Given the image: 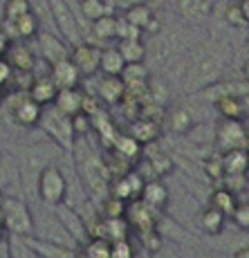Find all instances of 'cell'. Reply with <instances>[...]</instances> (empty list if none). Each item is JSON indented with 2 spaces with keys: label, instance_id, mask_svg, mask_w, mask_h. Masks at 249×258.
I'll use <instances>...</instances> for the list:
<instances>
[{
  "label": "cell",
  "instance_id": "6da1fadb",
  "mask_svg": "<svg viewBox=\"0 0 249 258\" xmlns=\"http://www.w3.org/2000/svg\"><path fill=\"white\" fill-rule=\"evenodd\" d=\"M227 58L229 45L220 38H211V41L202 43L200 47H196V52L186 61V70H184L186 92H198L216 86V81L227 68Z\"/></svg>",
  "mask_w": 249,
  "mask_h": 258
},
{
  "label": "cell",
  "instance_id": "7a4b0ae2",
  "mask_svg": "<svg viewBox=\"0 0 249 258\" xmlns=\"http://www.w3.org/2000/svg\"><path fill=\"white\" fill-rule=\"evenodd\" d=\"M72 153H74V168H77L79 182H81L86 196L101 205L110 196V182H112L103 157L99 153H94L86 140H77Z\"/></svg>",
  "mask_w": 249,
  "mask_h": 258
},
{
  "label": "cell",
  "instance_id": "3957f363",
  "mask_svg": "<svg viewBox=\"0 0 249 258\" xmlns=\"http://www.w3.org/2000/svg\"><path fill=\"white\" fill-rule=\"evenodd\" d=\"M16 164H18V177H21V188H23L25 200L27 202L38 200L36 198L38 175L43 173V168L54 164V162H49L43 146H27V148H21V153L16 157Z\"/></svg>",
  "mask_w": 249,
  "mask_h": 258
},
{
  "label": "cell",
  "instance_id": "277c9868",
  "mask_svg": "<svg viewBox=\"0 0 249 258\" xmlns=\"http://www.w3.org/2000/svg\"><path fill=\"white\" fill-rule=\"evenodd\" d=\"M0 218L7 236L29 238L34 234L32 205L23 196H0Z\"/></svg>",
  "mask_w": 249,
  "mask_h": 258
},
{
  "label": "cell",
  "instance_id": "5b68a950",
  "mask_svg": "<svg viewBox=\"0 0 249 258\" xmlns=\"http://www.w3.org/2000/svg\"><path fill=\"white\" fill-rule=\"evenodd\" d=\"M49 14H52V21L56 25V32L61 34V38L68 45H81L86 43L83 38V16L81 12L74 9V0H47Z\"/></svg>",
  "mask_w": 249,
  "mask_h": 258
},
{
  "label": "cell",
  "instance_id": "8992f818",
  "mask_svg": "<svg viewBox=\"0 0 249 258\" xmlns=\"http://www.w3.org/2000/svg\"><path fill=\"white\" fill-rule=\"evenodd\" d=\"M38 126H41V131L45 133L61 151L72 153L74 144H77V135H74V128H72V117L63 115V112L56 110L54 106H45Z\"/></svg>",
  "mask_w": 249,
  "mask_h": 258
},
{
  "label": "cell",
  "instance_id": "52a82bcc",
  "mask_svg": "<svg viewBox=\"0 0 249 258\" xmlns=\"http://www.w3.org/2000/svg\"><path fill=\"white\" fill-rule=\"evenodd\" d=\"M36 198H38V202L45 207H58L66 202L68 177H66V171L58 164H49L43 168V173L38 175Z\"/></svg>",
  "mask_w": 249,
  "mask_h": 258
},
{
  "label": "cell",
  "instance_id": "ba28073f",
  "mask_svg": "<svg viewBox=\"0 0 249 258\" xmlns=\"http://www.w3.org/2000/svg\"><path fill=\"white\" fill-rule=\"evenodd\" d=\"M247 128L240 119H220L216 123V144L222 151H233V148H245L247 144Z\"/></svg>",
  "mask_w": 249,
  "mask_h": 258
},
{
  "label": "cell",
  "instance_id": "9c48e42d",
  "mask_svg": "<svg viewBox=\"0 0 249 258\" xmlns=\"http://www.w3.org/2000/svg\"><path fill=\"white\" fill-rule=\"evenodd\" d=\"M36 38H38V52H41L43 61H45L49 68L61 63V61H68L70 54H72V49H70L68 43L54 32L41 29V32L36 34Z\"/></svg>",
  "mask_w": 249,
  "mask_h": 258
},
{
  "label": "cell",
  "instance_id": "30bf717a",
  "mask_svg": "<svg viewBox=\"0 0 249 258\" xmlns=\"http://www.w3.org/2000/svg\"><path fill=\"white\" fill-rule=\"evenodd\" d=\"M101 49L99 45H92V43H81V45L72 47V54H70V61L77 66V70L81 72V77H92V74L99 72V63H101Z\"/></svg>",
  "mask_w": 249,
  "mask_h": 258
},
{
  "label": "cell",
  "instance_id": "8fae6325",
  "mask_svg": "<svg viewBox=\"0 0 249 258\" xmlns=\"http://www.w3.org/2000/svg\"><path fill=\"white\" fill-rule=\"evenodd\" d=\"M9 112H12V119L18 123V126H25V128H32V126H38L41 121V115H43V108L38 106L36 101L29 99V94L25 92L18 97L16 103L9 106Z\"/></svg>",
  "mask_w": 249,
  "mask_h": 258
},
{
  "label": "cell",
  "instance_id": "7c38bea8",
  "mask_svg": "<svg viewBox=\"0 0 249 258\" xmlns=\"http://www.w3.org/2000/svg\"><path fill=\"white\" fill-rule=\"evenodd\" d=\"M49 79L54 81L56 90H72V88H79L83 77H81V72L77 70V66L68 58V61H61L49 68Z\"/></svg>",
  "mask_w": 249,
  "mask_h": 258
},
{
  "label": "cell",
  "instance_id": "4fadbf2b",
  "mask_svg": "<svg viewBox=\"0 0 249 258\" xmlns=\"http://www.w3.org/2000/svg\"><path fill=\"white\" fill-rule=\"evenodd\" d=\"M216 0H177V12L184 21L202 23L213 14Z\"/></svg>",
  "mask_w": 249,
  "mask_h": 258
},
{
  "label": "cell",
  "instance_id": "5bb4252c",
  "mask_svg": "<svg viewBox=\"0 0 249 258\" xmlns=\"http://www.w3.org/2000/svg\"><path fill=\"white\" fill-rule=\"evenodd\" d=\"M151 54L153 63H168L177 54V38L173 34H159L153 38L151 45H146V56Z\"/></svg>",
  "mask_w": 249,
  "mask_h": 258
},
{
  "label": "cell",
  "instance_id": "9a60e30c",
  "mask_svg": "<svg viewBox=\"0 0 249 258\" xmlns=\"http://www.w3.org/2000/svg\"><path fill=\"white\" fill-rule=\"evenodd\" d=\"M56 86H54V81L49 79V74H43V77H34L32 86H29V99L32 101H36L41 108L45 106H52L54 99H56Z\"/></svg>",
  "mask_w": 249,
  "mask_h": 258
},
{
  "label": "cell",
  "instance_id": "2e32d148",
  "mask_svg": "<svg viewBox=\"0 0 249 258\" xmlns=\"http://www.w3.org/2000/svg\"><path fill=\"white\" fill-rule=\"evenodd\" d=\"M83 99H86V94H83L81 88H72V90H58L56 92V99H54L52 106L56 108V110H61L63 115L74 117V115H79V112L83 110Z\"/></svg>",
  "mask_w": 249,
  "mask_h": 258
},
{
  "label": "cell",
  "instance_id": "e0dca14e",
  "mask_svg": "<svg viewBox=\"0 0 249 258\" xmlns=\"http://www.w3.org/2000/svg\"><path fill=\"white\" fill-rule=\"evenodd\" d=\"M14 186L21 188V177H18L16 157L5 155V153H3V157H0V196H12V188ZM21 191H23V188H21Z\"/></svg>",
  "mask_w": 249,
  "mask_h": 258
},
{
  "label": "cell",
  "instance_id": "ac0fdd59",
  "mask_svg": "<svg viewBox=\"0 0 249 258\" xmlns=\"http://www.w3.org/2000/svg\"><path fill=\"white\" fill-rule=\"evenodd\" d=\"M139 200H142L151 211H159V209H164L168 202V188L162 180H148Z\"/></svg>",
  "mask_w": 249,
  "mask_h": 258
},
{
  "label": "cell",
  "instance_id": "d6986e66",
  "mask_svg": "<svg viewBox=\"0 0 249 258\" xmlns=\"http://www.w3.org/2000/svg\"><path fill=\"white\" fill-rule=\"evenodd\" d=\"M97 94L103 103H121L126 83L121 81V77H101L97 83Z\"/></svg>",
  "mask_w": 249,
  "mask_h": 258
},
{
  "label": "cell",
  "instance_id": "ffe728a7",
  "mask_svg": "<svg viewBox=\"0 0 249 258\" xmlns=\"http://www.w3.org/2000/svg\"><path fill=\"white\" fill-rule=\"evenodd\" d=\"M222 155V168H225V177H236L245 175L249 168V153L245 148H233V151H225Z\"/></svg>",
  "mask_w": 249,
  "mask_h": 258
},
{
  "label": "cell",
  "instance_id": "44dd1931",
  "mask_svg": "<svg viewBox=\"0 0 249 258\" xmlns=\"http://www.w3.org/2000/svg\"><path fill=\"white\" fill-rule=\"evenodd\" d=\"M5 61L9 63L12 70L29 74L34 68V52L27 45H23V43H14V45L7 47V58H5Z\"/></svg>",
  "mask_w": 249,
  "mask_h": 258
},
{
  "label": "cell",
  "instance_id": "7402d4cb",
  "mask_svg": "<svg viewBox=\"0 0 249 258\" xmlns=\"http://www.w3.org/2000/svg\"><path fill=\"white\" fill-rule=\"evenodd\" d=\"M29 245L34 247L41 258H81L79 256L77 247H66V245H54V242H45V240H36V238L29 236L27 238Z\"/></svg>",
  "mask_w": 249,
  "mask_h": 258
},
{
  "label": "cell",
  "instance_id": "603a6c76",
  "mask_svg": "<svg viewBox=\"0 0 249 258\" xmlns=\"http://www.w3.org/2000/svg\"><path fill=\"white\" fill-rule=\"evenodd\" d=\"M242 94H220L216 97V110L220 119H240L245 115V103H242Z\"/></svg>",
  "mask_w": 249,
  "mask_h": 258
},
{
  "label": "cell",
  "instance_id": "cb8c5ba5",
  "mask_svg": "<svg viewBox=\"0 0 249 258\" xmlns=\"http://www.w3.org/2000/svg\"><path fill=\"white\" fill-rule=\"evenodd\" d=\"M123 70H126V61H123L121 52L117 47H103L99 72H103V77H121Z\"/></svg>",
  "mask_w": 249,
  "mask_h": 258
},
{
  "label": "cell",
  "instance_id": "d4e9b609",
  "mask_svg": "<svg viewBox=\"0 0 249 258\" xmlns=\"http://www.w3.org/2000/svg\"><path fill=\"white\" fill-rule=\"evenodd\" d=\"M79 12L90 23L103 16H114V7L110 0H79Z\"/></svg>",
  "mask_w": 249,
  "mask_h": 258
},
{
  "label": "cell",
  "instance_id": "484cf974",
  "mask_svg": "<svg viewBox=\"0 0 249 258\" xmlns=\"http://www.w3.org/2000/svg\"><path fill=\"white\" fill-rule=\"evenodd\" d=\"M159 133H162V123L146 121V119H135V123L131 126V137L139 144V146H142V144L155 142L159 137Z\"/></svg>",
  "mask_w": 249,
  "mask_h": 258
},
{
  "label": "cell",
  "instance_id": "4316f807",
  "mask_svg": "<svg viewBox=\"0 0 249 258\" xmlns=\"http://www.w3.org/2000/svg\"><path fill=\"white\" fill-rule=\"evenodd\" d=\"M168 128H171L175 135H189V133L196 128V119L186 110V108H173L166 117Z\"/></svg>",
  "mask_w": 249,
  "mask_h": 258
},
{
  "label": "cell",
  "instance_id": "83f0119b",
  "mask_svg": "<svg viewBox=\"0 0 249 258\" xmlns=\"http://www.w3.org/2000/svg\"><path fill=\"white\" fill-rule=\"evenodd\" d=\"M238 200L236 196H233L231 191H227L225 186L222 188H216V191L211 193V198H209V207H213L216 211H220L225 218H231L233 209H236Z\"/></svg>",
  "mask_w": 249,
  "mask_h": 258
},
{
  "label": "cell",
  "instance_id": "f1b7e54d",
  "mask_svg": "<svg viewBox=\"0 0 249 258\" xmlns=\"http://www.w3.org/2000/svg\"><path fill=\"white\" fill-rule=\"evenodd\" d=\"M225 220L227 218L222 216L220 211H216L213 207H207L202 213H200V218H198V222H200V229L204 231V234H209V236H218L222 229H225Z\"/></svg>",
  "mask_w": 249,
  "mask_h": 258
},
{
  "label": "cell",
  "instance_id": "f546056e",
  "mask_svg": "<svg viewBox=\"0 0 249 258\" xmlns=\"http://www.w3.org/2000/svg\"><path fill=\"white\" fill-rule=\"evenodd\" d=\"M123 18L133 27H137L139 32H146L151 27V23L155 21V14H153V9L148 5H137V7H131L128 12H123Z\"/></svg>",
  "mask_w": 249,
  "mask_h": 258
},
{
  "label": "cell",
  "instance_id": "4dcf8cb0",
  "mask_svg": "<svg viewBox=\"0 0 249 258\" xmlns=\"http://www.w3.org/2000/svg\"><path fill=\"white\" fill-rule=\"evenodd\" d=\"M5 247H7V258H41L29 245L27 238L21 236H7L5 238Z\"/></svg>",
  "mask_w": 249,
  "mask_h": 258
},
{
  "label": "cell",
  "instance_id": "1f68e13d",
  "mask_svg": "<svg viewBox=\"0 0 249 258\" xmlns=\"http://www.w3.org/2000/svg\"><path fill=\"white\" fill-rule=\"evenodd\" d=\"M117 49L121 52L126 66H137V63H144V58H146V43L144 41H123L117 45Z\"/></svg>",
  "mask_w": 249,
  "mask_h": 258
},
{
  "label": "cell",
  "instance_id": "d6a6232c",
  "mask_svg": "<svg viewBox=\"0 0 249 258\" xmlns=\"http://www.w3.org/2000/svg\"><path fill=\"white\" fill-rule=\"evenodd\" d=\"M79 256L81 258H110V242L106 238H88L79 247Z\"/></svg>",
  "mask_w": 249,
  "mask_h": 258
},
{
  "label": "cell",
  "instance_id": "836d02e7",
  "mask_svg": "<svg viewBox=\"0 0 249 258\" xmlns=\"http://www.w3.org/2000/svg\"><path fill=\"white\" fill-rule=\"evenodd\" d=\"M7 27H14V32H16V36L18 38H34L41 29H38V18H36V14H25L23 18H18L16 23H5Z\"/></svg>",
  "mask_w": 249,
  "mask_h": 258
},
{
  "label": "cell",
  "instance_id": "e575fe53",
  "mask_svg": "<svg viewBox=\"0 0 249 258\" xmlns=\"http://www.w3.org/2000/svg\"><path fill=\"white\" fill-rule=\"evenodd\" d=\"M148 166H151L155 180H162V177L171 175V173L175 171V162H173V157H168L166 153H155V155H151L148 157Z\"/></svg>",
  "mask_w": 249,
  "mask_h": 258
},
{
  "label": "cell",
  "instance_id": "d590c367",
  "mask_svg": "<svg viewBox=\"0 0 249 258\" xmlns=\"http://www.w3.org/2000/svg\"><path fill=\"white\" fill-rule=\"evenodd\" d=\"M25 14H32V3L29 0H7L3 7L5 23H16Z\"/></svg>",
  "mask_w": 249,
  "mask_h": 258
},
{
  "label": "cell",
  "instance_id": "8d00e7d4",
  "mask_svg": "<svg viewBox=\"0 0 249 258\" xmlns=\"http://www.w3.org/2000/svg\"><path fill=\"white\" fill-rule=\"evenodd\" d=\"M148 70L144 68V63L137 66H126V70L121 72V81L126 83V88H135V86H146L148 83Z\"/></svg>",
  "mask_w": 249,
  "mask_h": 258
},
{
  "label": "cell",
  "instance_id": "74e56055",
  "mask_svg": "<svg viewBox=\"0 0 249 258\" xmlns=\"http://www.w3.org/2000/svg\"><path fill=\"white\" fill-rule=\"evenodd\" d=\"M92 34L99 41H114L117 34V16H103L92 23Z\"/></svg>",
  "mask_w": 249,
  "mask_h": 258
},
{
  "label": "cell",
  "instance_id": "f35d334b",
  "mask_svg": "<svg viewBox=\"0 0 249 258\" xmlns=\"http://www.w3.org/2000/svg\"><path fill=\"white\" fill-rule=\"evenodd\" d=\"M110 151H114L117 155H121V157H126V160H131V157H135L139 155V144L133 140L131 135H117L114 137V142H112V146H110Z\"/></svg>",
  "mask_w": 249,
  "mask_h": 258
},
{
  "label": "cell",
  "instance_id": "ab89813d",
  "mask_svg": "<svg viewBox=\"0 0 249 258\" xmlns=\"http://www.w3.org/2000/svg\"><path fill=\"white\" fill-rule=\"evenodd\" d=\"M126 202L117 200V198L108 196L101 202V218L103 220H117V218H126Z\"/></svg>",
  "mask_w": 249,
  "mask_h": 258
},
{
  "label": "cell",
  "instance_id": "60d3db41",
  "mask_svg": "<svg viewBox=\"0 0 249 258\" xmlns=\"http://www.w3.org/2000/svg\"><path fill=\"white\" fill-rule=\"evenodd\" d=\"M144 32H139L137 27H133L131 23L126 21L123 16H117V34H114V38H117L119 43L123 41H142Z\"/></svg>",
  "mask_w": 249,
  "mask_h": 258
},
{
  "label": "cell",
  "instance_id": "b9f144b4",
  "mask_svg": "<svg viewBox=\"0 0 249 258\" xmlns=\"http://www.w3.org/2000/svg\"><path fill=\"white\" fill-rule=\"evenodd\" d=\"M225 21L231 25V27H247V21H245V16H242V9H240V3H233V0H227V5H225Z\"/></svg>",
  "mask_w": 249,
  "mask_h": 258
},
{
  "label": "cell",
  "instance_id": "7bdbcfd3",
  "mask_svg": "<svg viewBox=\"0 0 249 258\" xmlns=\"http://www.w3.org/2000/svg\"><path fill=\"white\" fill-rule=\"evenodd\" d=\"M204 175H209L211 180H222L225 177V168H222V155H209L202 162Z\"/></svg>",
  "mask_w": 249,
  "mask_h": 258
},
{
  "label": "cell",
  "instance_id": "ee69618b",
  "mask_svg": "<svg viewBox=\"0 0 249 258\" xmlns=\"http://www.w3.org/2000/svg\"><path fill=\"white\" fill-rule=\"evenodd\" d=\"M72 128L77 140H86L88 133L92 131V117H88L86 112H79V115L72 117Z\"/></svg>",
  "mask_w": 249,
  "mask_h": 258
},
{
  "label": "cell",
  "instance_id": "f6af8a7d",
  "mask_svg": "<svg viewBox=\"0 0 249 258\" xmlns=\"http://www.w3.org/2000/svg\"><path fill=\"white\" fill-rule=\"evenodd\" d=\"M231 220H233V225H236L238 229L249 231V200L238 202L236 209H233V213H231Z\"/></svg>",
  "mask_w": 249,
  "mask_h": 258
},
{
  "label": "cell",
  "instance_id": "bcb514c9",
  "mask_svg": "<svg viewBox=\"0 0 249 258\" xmlns=\"http://www.w3.org/2000/svg\"><path fill=\"white\" fill-rule=\"evenodd\" d=\"M110 258H135V247L126 240L110 242Z\"/></svg>",
  "mask_w": 249,
  "mask_h": 258
},
{
  "label": "cell",
  "instance_id": "7dc6e473",
  "mask_svg": "<svg viewBox=\"0 0 249 258\" xmlns=\"http://www.w3.org/2000/svg\"><path fill=\"white\" fill-rule=\"evenodd\" d=\"M151 258H180V251L171 242H162L155 251H151Z\"/></svg>",
  "mask_w": 249,
  "mask_h": 258
},
{
  "label": "cell",
  "instance_id": "c3c4849f",
  "mask_svg": "<svg viewBox=\"0 0 249 258\" xmlns=\"http://www.w3.org/2000/svg\"><path fill=\"white\" fill-rule=\"evenodd\" d=\"M114 9H123L128 12L131 7H137V5H148V0H110Z\"/></svg>",
  "mask_w": 249,
  "mask_h": 258
},
{
  "label": "cell",
  "instance_id": "681fc988",
  "mask_svg": "<svg viewBox=\"0 0 249 258\" xmlns=\"http://www.w3.org/2000/svg\"><path fill=\"white\" fill-rule=\"evenodd\" d=\"M12 68H9V63L5 61V58H0V86H5V83L9 81V77H12Z\"/></svg>",
  "mask_w": 249,
  "mask_h": 258
},
{
  "label": "cell",
  "instance_id": "f907efd6",
  "mask_svg": "<svg viewBox=\"0 0 249 258\" xmlns=\"http://www.w3.org/2000/svg\"><path fill=\"white\" fill-rule=\"evenodd\" d=\"M7 47H9V38H7V34L0 29V56H3L5 52H7Z\"/></svg>",
  "mask_w": 249,
  "mask_h": 258
},
{
  "label": "cell",
  "instance_id": "816d5d0a",
  "mask_svg": "<svg viewBox=\"0 0 249 258\" xmlns=\"http://www.w3.org/2000/svg\"><path fill=\"white\" fill-rule=\"evenodd\" d=\"M240 9H242V16H245L247 27H249V0H242V3H240Z\"/></svg>",
  "mask_w": 249,
  "mask_h": 258
},
{
  "label": "cell",
  "instance_id": "f5cc1de1",
  "mask_svg": "<svg viewBox=\"0 0 249 258\" xmlns=\"http://www.w3.org/2000/svg\"><path fill=\"white\" fill-rule=\"evenodd\" d=\"M233 258H249V247H240V249H236Z\"/></svg>",
  "mask_w": 249,
  "mask_h": 258
},
{
  "label": "cell",
  "instance_id": "db71d44e",
  "mask_svg": "<svg viewBox=\"0 0 249 258\" xmlns=\"http://www.w3.org/2000/svg\"><path fill=\"white\" fill-rule=\"evenodd\" d=\"M7 238V231H5V222H3V218H0V242Z\"/></svg>",
  "mask_w": 249,
  "mask_h": 258
},
{
  "label": "cell",
  "instance_id": "11a10c76",
  "mask_svg": "<svg viewBox=\"0 0 249 258\" xmlns=\"http://www.w3.org/2000/svg\"><path fill=\"white\" fill-rule=\"evenodd\" d=\"M242 74H245V79L249 81V58H247L245 63H242Z\"/></svg>",
  "mask_w": 249,
  "mask_h": 258
},
{
  "label": "cell",
  "instance_id": "9f6ffc18",
  "mask_svg": "<svg viewBox=\"0 0 249 258\" xmlns=\"http://www.w3.org/2000/svg\"><path fill=\"white\" fill-rule=\"evenodd\" d=\"M0 258H7V247H5V249H0Z\"/></svg>",
  "mask_w": 249,
  "mask_h": 258
},
{
  "label": "cell",
  "instance_id": "6f0895ef",
  "mask_svg": "<svg viewBox=\"0 0 249 258\" xmlns=\"http://www.w3.org/2000/svg\"><path fill=\"white\" fill-rule=\"evenodd\" d=\"M233 3H242V0H233Z\"/></svg>",
  "mask_w": 249,
  "mask_h": 258
},
{
  "label": "cell",
  "instance_id": "680465c9",
  "mask_svg": "<svg viewBox=\"0 0 249 258\" xmlns=\"http://www.w3.org/2000/svg\"><path fill=\"white\" fill-rule=\"evenodd\" d=\"M0 157H3V151H0Z\"/></svg>",
  "mask_w": 249,
  "mask_h": 258
},
{
  "label": "cell",
  "instance_id": "91938a15",
  "mask_svg": "<svg viewBox=\"0 0 249 258\" xmlns=\"http://www.w3.org/2000/svg\"><path fill=\"white\" fill-rule=\"evenodd\" d=\"M247 153H249V151H247ZM247 171H249V168H247Z\"/></svg>",
  "mask_w": 249,
  "mask_h": 258
}]
</instances>
